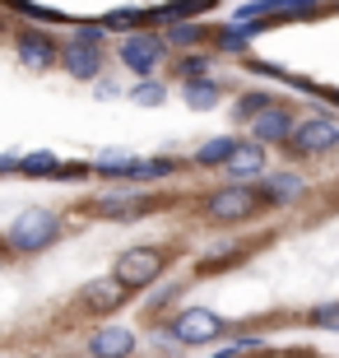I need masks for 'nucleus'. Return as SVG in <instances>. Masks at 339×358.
Wrapping results in <instances>:
<instances>
[{
    "mask_svg": "<svg viewBox=\"0 0 339 358\" xmlns=\"http://www.w3.org/2000/svg\"><path fill=\"white\" fill-rule=\"evenodd\" d=\"M52 238H56V219L52 214H24V219L10 224V247L14 252H38V247H47Z\"/></svg>",
    "mask_w": 339,
    "mask_h": 358,
    "instance_id": "nucleus-1",
    "label": "nucleus"
},
{
    "mask_svg": "<svg viewBox=\"0 0 339 358\" xmlns=\"http://www.w3.org/2000/svg\"><path fill=\"white\" fill-rule=\"evenodd\" d=\"M158 270H163V256L149 252V247H135V252H126L117 261V284L121 289H140V284H149Z\"/></svg>",
    "mask_w": 339,
    "mask_h": 358,
    "instance_id": "nucleus-2",
    "label": "nucleus"
},
{
    "mask_svg": "<svg viewBox=\"0 0 339 358\" xmlns=\"http://www.w3.org/2000/svg\"><path fill=\"white\" fill-rule=\"evenodd\" d=\"M172 331H177V340H186V345H200V340H214V335L223 331V321L214 317V312H200L196 307V312H182Z\"/></svg>",
    "mask_w": 339,
    "mask_h": 358,
    "instance_id": "nucleus-3",
    "label": "nucleus"
},
{
    "mask_svg": "<svg viewBox=\"0 0 339 358\" xmlns=\"http://www.w3.org/2000/svg\"><path fill=\"white\" fill-rule=\"evenodd\" d=\"M121 56H126V66H131V70L149 75V70L158 66V56H163V42H158L154 33H135V38H126Z\"/></svg>",
    "mask_w": 339,
    "mask_h": 358,
    "instance_id": "nucleus-4",
    "label": "nucleus"
},
{
    "mask_svg": "<svg viewBox=\"0 0 339 358\" xmlns=\"http://www.w3.org/2000/svg\"><path fill=\"white\" fill-rule=\"evenodd\" d=\"M135 349V335L121 331V326H112V331H98L93 335V354L98 358H126Z\"/></svg>",
    "mask_w": 339,
    "mask_h": 358,
    "instance_id": "nucleus-5",
    "label": "nucleus"
},
{
    "mask_svg": "<svg viewBox=\"0 0 339 358\" xmlns=\"http://www.w3.org/2000/svg\"><path fill=\"white\" fill-rule=\"evenodd\" d=\"M66 66L75 70L79 80H93L98 66H103V56H98V47H89V42H70L66 47Z\"/></svg>",
    "mask_w": 339,
    "mask_h": 358,
    "instance_id": "nucleus-6",
    "label": "nucleus"
},
{
    "mask_svg": "<svg viewBox=\"0 0 339 358\" xmlns=\"http://www.w3.org/2000/svg\"><path fill=\"white\" fill-rule=\"evenodd\" d=\"M251 205H256L251 191H223V196L209 200V214H214V219H242Z\"/></svg>",
    "mask_w": 339,
    "mask_h": 358,
    "instance_id": "nucleus-7",
    "label": "nucleus"
},
{
    "mask_svg": "<svg viewBox=\"0 0 339 358\" xmlns=\"http://www.w3.org/2000/svg\"><path fill=\"white\" fill-rule=\"evenodd\" d=\"M288 131H293V121H288V112H279V107H270V112L256 117V145H274V140H284Z\"/></svg>",
    "mask_w": 339,
    "mask_h": 358,
    "instance_id": "nucleus-8",
    "label": "nucleus"
},
{
    "mask_svg": "<svg viewBox=\"0 0 339 358\" xmlns=\"http://www.w3.org/2000/svg\"><path fill=\"white\" fill-rule=\"evenodd\" d=\"M335 140H339V126H330V121H307V126H298V149H307V154L335 145Z\"/></svg>",
    "mask_w": 339,
    "mask_h": 358,
    "instance_id": "nucleus-9",
    "label": "nucleus"
},
{
    "mask_svg": "<svg viewBox=\"0 0 339 358\" xmlns=\"http://www.w3.org/2000/svg\"><path fill=\"white\" fill-rule=\"evenodd\" d=\"M19 56H24V66H33V70H47L56 61L52 42H47V38H33V33H19Z\"/></svg>",
    "mask_w": 339,
    "mask_h": 358,
    "instance_id": "nucleus-10",
    "label": "nucleus"
},
{
    "mask_svg": "<svg viewBox=\"0 0 339 358\" xmlns=\"http://www.w3.org/2000/svg\"><path fill=\"white\" fill-rule=\"evenodd\" d=\"M265 168V145H242L233 154V163H228V173L233 177H247V173H261Z\"/></svg>",
    "mask_w": 339,
    "mask_h": 358,
    "instance_id": "nucleus-11",
    "label": "nucleus"
},
{
    "mask_svg": "<svg viewBox=\"0 0 339 358\" xmlns=\"http://www.w3.org/2000/svg\"><path fill=\"white\" fill-rule=\"evenodd\" d=\"M89 303L103 312V307H117L121 303V284L117 279H98V284H89Z\"/></svg>",
    "mask_w": 339,
    "mask_h": 358,
    "instance_id": "nucleus-12",
    "label": "nucleus"
},
{
    "mask_svg": "<svg viewBox=\"0 0 339 358\" xmlns=\"http://www.w3.org/2000/svg\"><path fill=\"white\" fill-rule=\"evenodd\" d=\"M98 210L103 214H140L144 200L140 196H107V200H98Z\"/></svg>",
    "mask_w": 339,
    "mask_h": 358,
    "instance_id": "nucleus-13",
    "label": "nucleus"
},
{
    "mask_svg": "<svg viewBox=\"0 0 339 358\" xmlns=\"http://www.w3.org/2000/svg\"><path fill=\"white\" fill-rule=\"evenodd\" d=\"M237 140H214L209 149H200V163H233V154H237Z\"/></svg>",
    "mask_w": 339,
    "mask_h": 358,
    "instance_id": "nucleus-14",
    "label": "nucleus"
},
{
    "mask_svg": "<svg viewBox=\"0 0 339 358\" xmlns=\"http://www.w3.org/2000/svg\"><path fill=\"white\" fill-rule=\"evenodd\" d=\"M214 98H219V84H205V80H191V84H186V103L205 107V103H214Z\"/></svg>",
    "mask_w": 339,
    "mask_h": 358,
    "instance_id": "nucleus-15",
    "label": "nucleus"
},
{
    "mask_svg": "<svg viewBox=\"0 0 339 358\" xmlns=\"http://www.w3.org/2000/svg\"><path fill=\"white\" fill-rule=\"evenodd\" d=\"M98 168H103V173H135V163L121 159V154H103V159H98Z\"/></svg>",
    "mask_w": 339,
    "mask_h": 358,
    "instance_id": "nucleus-16",
    "label": "nucleus"
},
{
    "mask_svg": "<svg viewBox=\"0 0 339 358\" xmlns=\"http://www.w3.org/2000/svg\"><path fill=\"white\" fill-rule=\"evenodd\" d=\"M19 168H28V173H56V159L52 154H33V159H24Z\"/></svg>",
    "mask_w": 339,
    "mask_h": 358,
    "instance_id": "nucleus-17",
    "label": "nucleus"
},
{
    "mask_svg": "<svg viewBox=\"0 0 339 358\" xmlns=\"http://www.w3.org/2000/svg\"><path fill=\"white\" fill-rule=\"evenodd\" d=\"M172 173V163H163V159H158V163H135V177H168Z\"/></svg>",
    "mask_w": 339,
    "mask_h": 358,
    "instance_id": "nucleus-18",
    "label": "nucleus"
},
{
    "mask_svg": "<svg viewBox=\"0 0 339 358\" xmlns=\"http://www.w3.org/2000/svg\"><path fill=\"white\" fill-rule=\"evenodd\" d=\"M247 42H251V28H228V33H223V47H233V52L247 47Z\"/></svg>",
    "mask_w": 339,
    "mask_h": 358,
    "instance_id": "nucleus-19",
    "label": "nucleus"
},
{
    "mask_svg": "<svg viewBox=\"0 0 339 358\" xmlns=\"http://www.w3.org/2000/svg\"><path fill=\"white\" fill-rule=\"evenodd\" d=\"M196 38H200V28H196V24H177V28H172V42H182V47H191Z\"/></svg>",
    "mask_w": 339,
    "mask_h": 358,
    "instance_id": "nucleus-20",
    "label": "nucleus"
},
{
    "mask_svg": "<svg viewBox=\"0 0 339 358\" xmlns=\"http://www.w3.org/2000/svg\"><path fill=\"white\" fill-rule=\"evenodd\" d=\"M158 98H163L158 84H140V89H135V103H158Z\"/></svg>",
    "mask_w": 339,
    "mask_h": 358,
    "instance_id": "nucleus-21",
    "label": "nucleus"
},
{
    "mask_svg": "<svg viewBox=\"0 0 339 358\" xmlns=\"http://www.w3.org/2000/svg\"><path fill=\"white\" fill-rule=\"evenodd\" d=\"M270 191H274V196H298V182H293V177H274Z\"/></svg>",
    "mask_w": 339,
    "mask_h": 358,
    "instance_id": "nucleus-22",
    "label": "nucleus"
},
{
    "mask_svg": "<svg viewBox=\"0 0 339 358\" xmlns=\"http://www.w3.org/2000/svg\"><path fill=\"white\" fill-rule=\"evenodd\" d=\"M316 321L321 326H339V307H316Z\"/></svg>",
    "mask_w": 339,
    "mask_h": 358,
    "instance_id": "nucleus-23",
    "label": "nucleus"
},
{
    "mask_svg": "<svg viewBox=\"0 0 339 358\" xmlns=\"http://www.w3.org/2000/svg\"><path fill=\"white\" fill-rule=\"evenodd\" d=\"M251 345H256V340H242V345H228V349H219V354H214V358H237V354H247Z\"/></svg>",
    "mask_w": 339,
    "mask_h": 358,
    "instance_id": "nucleus-24",
    "label": "nucleus"
},
{
    "mask_svg": "<svg viewBox=\"0 0 339 358\" xmlns=\"http://www.w3.org/2000/svg\"><path fill=\"white\" fill-rule=\"evenodd\" d=\"M182 70H186V84H191V80H200V75H205V61H196V56H191Z\"/></svg>",
    "mask_w": 339,
    "mask_h": 358,
    "instance_id": "nucleus-25",
    "label": "nucleus"
}]
</instances>
